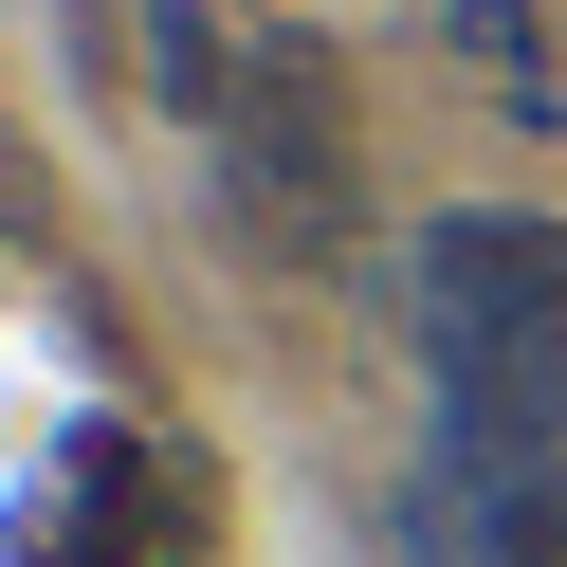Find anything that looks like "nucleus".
I'll list each match as a JSON object with an SVG mask.
<instances>
[{
	"label": "nucleus",
	"instance_id": "obj_1",
	"mask_svg": "<svg viewBox=\"0 0 567 567\" xmlns=\"http://www.w3.org/2000/svg\"><path fill=\"white\" fill-rule=\"evenodd\" d=\"M421 367H440V476L494 513L513 476L567 457V220L457 202L421 238Z\"/></svg>",
	"mask_w": 567,
	"mask_h": 567
},
{
	"label": "nucleus",
	"instance_id": "obj_4",
	"mask_svg": "<svg viewBox=\"0 0 567 567\" xmlns=\"http://www.w3.org/2000/svg\"><path fill=\"white\" fill-rule=\"evenodd\" d=\"M457 530H476V567H567V457H549V476H513L494 513H457Z\"/></svg>",
	"mask_w": 567,
	"mask_h": 567
},
{
	"label": "nucleus",
	"instance_id": "obj_2",
	"mask_svg": "<svg viewBox=\"0 0 567 567\" xmlns=\"http://www.w3.org/2000/svg\"><path fill=\"white\" fill-rule=\"evenodd\" d=\"M220 165H238V220L275 238V257H330L348 238V92L311 38H257L220 92Z\"/></svg>",
	"mask_w": 567,
	"mask_h": 567
},
{
	"label": "nucleus",
	"instance_id": "obj_5",
	"mask_svg": "<svg viewBox=\"0 0 567 567\" xmlns=\"http://www.w3.org/2000/svg\"><path fill=\"white\" fill-rule=\"evenodd\" d=\"M0 238H38V147L0 128Z\"/></svg>",
	"mask_w": 567,
	"mask_h": 567
},
{
	"label": "nucleus",
	"instance_id": "obj_3",
	"mask_svg": "<svg viewBox=\"0 0 567 567\" xmlns=\"http://www.w3.org/2000/svg\"><path fill=\"white\" fill-rule=\"evenodd\" d=\"M184 530H202L184 457H165V440H92V457H74V530H55V567H184Z\"/></svg>",
	"mask_w": 567,
	"mask_h": 567
}]
</instances>
